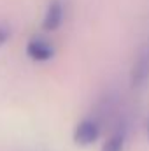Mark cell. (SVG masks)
<instances>
[{
    "label": "cell",
    "instance_id": "1",
    "mask_svg": "<svg viewBox=\"0 0 149 151\" xmlns=\"http://www.w3.org/2000/svg\"><path fill=\"white\" fill-rule=\"evenodd\" d=\"M102 134V123L97 116H86L75 125L72 132V141L79 148L93 146Z\"/></svg>",
    "mask_w": 149,
    "mask_h": 151
},
{
    "label": "cell",
    "instance_id": "2",
    "mask_svg": "<svg viewBox=\"0 0 149 151\" xmlns=\"http://www.w3.org/2000/svg\"><path fill=\"white\" fill-rule=\"evenodd\" d=\"M132 88H144L149 84V39L139 47L132 70H130Z\"/></svg>",
    "mask_w": 149,
    "mask_h": 151
},
{
    "label": "cell",
    "instance_id": "3",
    "mask_svg": "<svg viewBox=\"0 0 149 151\" xmlns=\"http://www.w3.org/2000/svg\"><path fill=\"white\" fill-rule=\"evenodd\" d=\"M27 56L32 62L46 63L54 58V46L44 37H32L27 42Z\"/></svg>",
    "mask_w": 149,
    "mask_h": 151
},
{
    "label": "cell",
    "instance_id": "4",
    "mask_svg": "<svg viewBox=\"0 0 149 151\" xmlns=\"http://www.w3.org/2000/svg\"><path fill=\"white\" fill-rule=\"evenodd\" d=\"M65 19V5L62 0H51L46 7L44 18H42V30L44 32H54L63 25Z\"/></svg>",
    "mask_w": 149,
    "mask_h": 151
},
{
    "label": "cell",
    "instance_id": "5",
    "mask_svg": "<svg viewBox=\"0 0 149 151\" xmlns=\"http://www.w3.org/2000/svg\"><path fill=\"white\" fill-rule=\"evenodd\" d=\"M126 141H128V125L125 119H119L117 125L109 134V137L105 139L100 151H125Z\"/></svg>",
    "mask_w": 149,
    "mask_h": 151
},
{
    "label": "cell",
    "instance_id": "6",
    "mask_svg": "<svg viewBox=\"0 0 149 151\" xmlns=\"http://www.w3.org/2000/svg\"><path fill=\"white\" fill-rule=\"evenodd\" d=\"M11 39V27L5 23H0V49L5 46V42Z\"/></svg>",
    "mask_w": 149,
    "mask_h": 151
},
{
    "label": "cell",
    "instance_id": "7",
    "mask_svg": "<svg viewBox=\"0 0 149 151\" xmlns=\"http://www.w3.org/2000/svg\"><path fill=\"white\" fill-rule=\"evenodd\" d=\"M146 137H148V141H149V116H148V119H146Z\"/></svg>",
    "mask_w": 149,
    "mask_h": 151
}]
</instances>
